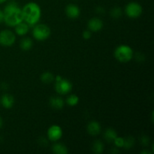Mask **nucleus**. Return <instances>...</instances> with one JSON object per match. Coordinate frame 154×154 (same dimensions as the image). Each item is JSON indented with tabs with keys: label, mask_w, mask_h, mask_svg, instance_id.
<instances>
[{
	"label": "nucleus",
	"mask_w": 154,
	"mask_h": 154,
	"mask_svg": "<svg viewBox=\"0 0 154 154\" xmlns=\"http://www.w3.org/2000/svg\"><path fill=\"white\" fill-rule=\"evenodd\" d=\"M79 102V98L77 95L72 94L69 96H68V98L66 99V103L68 105L71 107H74L75 105H77Z\"/></svg>",
	"instance_id": "nucleus-20"
},
{
	"label": "nucleus",
	"mask_w": 154,
	"mask_h": 154,
	"mask_svg": "<svg viewBox=\"0 0 154 154\" xmlns=\"http://www.w3.org/2000/svg\"><path fill=\"white\" fill-rule=\"evenodd\" d=\"M134 144H135V139L132 136H129L124 138V144L123 147H124L126 150H129L133 147Z\"/></svg>",
	"instance_id": "nucleus-22"
},
{
	"label": "nucleus",
	"mask_w": 154,
	"mask_h": 154,
	"mask_svg": "<svg viewBox=\"0 0 154 154\" xmlns=\"http://www.w3.org/2000/svg\"><path fill=\"white\" fill-rule=\"evenodd\" d=\"M33 42L31 38H25L22 39L20 43V47L23 51H29L32 48Z\"/></svg>",
	"instance_id": "nucleus-18"
},
{
	"label": "nucleus",
	"mask_w": 154,
	"mask_h": 154,
	"mask_svg": "<svg viewBox=\"0 0 154 154\" xmlns=\"http://www.w3.org/2000/svg\"><path fill=\"white\" fill-rule=\"evenodd\" d=\"M96 12H97L98 14H103L104 12H105V9L103 8L102 7H98L97 8H96Z\"/></svg>",
	"instance_id": "nucleus-27"
},
{
	"label": "nucleus",
	"mask_w": 154,
	"mask_h": 154,
	"mask_svg": "<svg viewBox=\"0 0 154 154\" xmlns=\"http://www.w3.org/2000/svg\"><path fill=\"white\" fill-rule=\"evenodd\" d=\"M66 14L70 19H76L79 17L81 14V10L79 7L75 4H69L66 8Z\"/></svg>",
	"instance_id": "nucleus-10"
},
{
	"label": "nucleus",
	"mask_w": 154,
	"mask_h": 154,
	"mask_svg": "<svg viewBox=\"0 0 154 154\" xmlns=\"http://www.w3.org/2000/svg\"><path fill=\"white\" fill-rule=\"evenodd\" d=\"M110 14L113 18L118 19V18L121 17L122 14H123V11L120 7H114L111 9Z\"/></svg>",
	"instance_id": "nucleus-21"
},
{
	"label": "nucleus",
	"mask_w": 154,
	"mask_h": 154,
	"mask_svg": "<svg viewBox=\"0 0 154 154\" xmlns=\"http://www.w3.org/2000/svg\"><path fill=\"white\" fill-rule=\"evenodd\" d=\"M51 29L46 24H35L32 29L33 37L39 42L47 40L51 35Z\"/></svg>",
	"instance_id": "nucleus-5"
},
{
	"label": "nucleus",
	"mask_w": 154,
	"mask_h": 154,
	"mask_svg": "<svg viewBox=\"0 0 154 154\" xmlns=\"http://www.w3.org/2000/svg\"><path fill=\"white\" fill-rule=\"evenodd\" d=\"M3 12L4 22L8 26L14 27L18 23L23 21L22 9L20 8L16 2L11 1L8 3L5 7Z\"/></svg>",
	"instance_id": "nucleus-1"
},
{
	"label": "nucleus",
	"mask_w": 154,
	"mask_h": 154,
	"mask_svg": "<svg viewBox=\"0 0 154 154\" xmlns=\"http://www.w3.org/2000/svg\"><path fill=\"white\" fill-rule=\"evenodd\" d=\"M4 22V12L0 9V23Z\"/></svg>",
	"instance_id": "nucleus-26"
},
{
	"label": "nucleus",
	"mask_w": 154,
	"mask_h": 154,
	"mask_svg": "<svg viewBox=\"0 0 154 154\" xmlns=\"http://www.w3.org/2000/svg\"><path fill=\"white\" fill-rule=\"evenodd\" d=\"M55 90L58 94H69L72 90V84L70 81L62 78L60 75L55 77Z\"/></svg>",
	"instance_id": "nucleus-4"
},
{
	"label": "nucleus",
	"mask_w": 154,
	"mask_h": 154,
	"mask_svg": "<svg viewBox=\"0 0 154 154\" xmlns=\"http://www.w3.org/2000/svg\"><path fill=\"white\" fill-rule=\"evenodd\" d=\"M8 0H0V4H3V3L6 2Z\"/></svg>",
	"instance_id": "nucleus-29"
},
{
	"label": "nucleus",
	"mask_w": 154,
	"mask_h": 154,
	"mask_svg": "<svg viewBox=\"0 0 154 154\" xmlns=\"http://www.w3.org/2000/svg\"><path fill=\"white\" fill-rule=\"evenodd\" d=\"M91 37H92V32L90 31V30L89 29L85 30V31L83 32V38H84V39H86V40H89Z\"/></svg>",
	"instance_id": "nucleus-24"
},
{
	"label": "nucleus",
	"mask_w": 154,
	"mask_h": 154,
	"mask_svg": "<svg viewBox=\"0 0 154 154\" xmlns=\"http://www.w3.org/2000/svg\"><path fill=\"white\" fill-rule=\"evenodd\" d=\"M143 12V8L139 3L136 2H131L126 5L125 8V13L128 17L132 19L138 18Z\"/></svg>",
	"instance_id": "nucleus-6"
},
{
	"label": "nucleus",
	"mask_w": 154,
	"mask_h": 154,
	"mask_svg": "<svg viewBox=\"0 0 154 154\" xmlns=\"http://www.w3.org/2000/svg\"><path fill=\"white\" fill-rule=\"evenodd\" d=\"M23 20L29 26H35L40 20L42 16V10L37 3L28 2L22 9Z\"/></svg>",
	"instance_id": "nucleus-2"
},
{
	"label": "nucleus",
	"mask_w": 154,
	"mask_h": 154,
	"mask_svg": "<svg viewBox=\"0 0 154 154\" xmlns=\"http://www.w3.org/2000/svg\"><path fill=\"white\" fill-rule=\"evenodd\" d=\"M16 35L13 32L5 29L0 32V45L4 47H11L14 44Z\"/></svg>",
	"instance_id": "nucleus-7"
},
{
	"label": "nucleus",
	"mask_w": 154,
	"mask_h": 154,
	"mask_svg": "<svg viewBox=\"0 0 154 154\" xmlns=\"http://www.w3.org/2000/svg\"><path fill=\"white\" fill-rule=\"evenodd\" d=\"M15 32L17 35L20 36H23L27 34V32H29V26L25 22H21L20 23H18L17 25L15 26Z\"/></svg>",
	"instance_id": "nucleus-14"
},
{
	"label": "nucleus",
	"mask_w": 154,
	"mask_h": 154,
	"mask_svg": "<svg viewBox=\"0 0 154 154\" xmlns=\"http://www.w3.org/2000/svg\"><path fill=\"white\" fill-rule=\"evenodd\" d=\"M87 132L90 134L92 136H96V135H99L101 132V125L99 122L97 121H91L88 123L87 125Z\"/></svg>",
	"instance_id": "nucleus-11"
},
{
	"label": "nucleus",
	"mask_w": 154,
	"mask_h": 154,
	"mask_svg": "<svg viewBox=\"0 0 154 154\" xmlns=\"http://www.w3.org/2000/svg\"><path fill=\"white\" fill-rule=\"evenodd\" d=\"M50 105L55 110H60L64 107V100L60 96H53L50 99Z\"/></svg>",
	"instance_id": "nucleus-13"
},
{
	"label": "nucleus",
	"mask_w": 154,
	"mask_h": 154,
	"mask_svg": "<svg viewBox=\"0 0 154 154\" xmlns=\"http://www.w3.org/2000/svg\"><path fill=\"white\" fill-rule=\"evenodd\" d=\"M41 81H42V83L46 84H50L52 82H54V80H55V76L54 75V74H52L50 72H45L41 75Z\"/></svg>",
	"instance_id": "nucleus-17"
},
{
	"label": "nucleus",
	"mask_w": 154,
	"mask_h": 154,
	"mask_svg": "<svg viewBox=\"0 0 154 154\" xmlns=\"http://www.w3.org/2000/svg\"><path fill=\"white\" fill-rule=\"evenodd\" d=\"M103 26L104 24L102 20L98 17L92 18L88 21V23H87L88 29L91 32H94L100 31L103 28Z\"/></svg>",
	"instance_id": "nucleus-9"
},
{
	"label": "nucleus",
	"mask_w": 154,
	"mask_h": 154,
	"mask_svg": "<svg viewBox=\"0 0 154 154\" xmlns=\"http://www.w3.org/2000/svg\"><path fill=\"white\" fill-rule=\"evenodd\" d=\"M133 50L127 45H119L114 51V57L120 63H128L133 58Z\"/></svg>",
	"instance_id": "nucleus-3"
},
{
	"label": "nucleus",
	"mask_w": 154,
	"mask_h": 154,
	"mask_svg": "<svg viewBox=\"0 0 154 154\" xmlns=\"http://www.w3.org/2000/svg\"><path fill=\"white\" fill-rule=\"evenodd\" d=\"M113 142L114 143V145H115L116 147H119V148H122V147H123V144H124V138L117 136V138L114 140Z\"/></svg>",
	"instance_id": "nucleus-23"
},
{
	"label": "nucleus",
	"mask_w": 154,
	"mask_h": 154,
	"mask_svg": "<svg viewBox=\"0 0 154 154\" xmlns=\"http://www.w3.org/2000/svg\"><path fill=\"white\" fill-rule=\"evenodd\" d=\"M63 135V129L58 125H52L51 126H50L47 132L48 139L53 142H56L61 139Z\"/></svg>",
	"instance_id": "nucleus-8"
},
{
	"label": "nucleus",
	"mask_w": 154,
	"mask_h": 154,
	"mask_svg": "<svg viewBox=\"0 0 154 154\" xmlns=\"http://www.w3.org/2000/svg\"><path fill=\"white\" fill-rule=\"evenodd\" d=\"M51 150L56 154H67L69 153V150L66 145L57 141L53 144Z\"/></svg>",
	"instance_id": "nucleus-15"
},
{
	"label": "nucleus",
	"mask_w": 154,
	"mask_h": 154,
	"mask_svg": "<svg viewBox=\"0 0 154 154\" xmlns=\"http://www.w3.org/2000/svg\"><path fill=\"white\" fill-rule=\"evenodd\" d=\"M0 102H1L3 108H6V109H10L14 105V99L11 95L6 93L1 97Z\"/></svg>",
	"instance_id": "nucleus-12"
},
{
	"label": "nucleus",
	"mask_w": 154,
	"mask_h": 154,
	"mask_svg": "<svg viewBox=\"0 0 154 154\" xmlns=\"http://www.w3.org/2000/svg\"><path fill=\"white\" fill-rule=\"evenodd\" d=\"M2 126H3V120H2V118L0 117V129L2 127Z\"/></svg>",
	"instance_id": "nucleus-28"
},
{
	"label": "nucleus",
	"mask_w": 154,
	"mask_h": 154,
	"mask_svg": "<svg viewBox=\"0 0 154 154\" xmlns=\"http://www.w3.org/2000/svg\"><path fill=\"white\" fill-rule=\"evenodd\" d=\"M104 144L100 141V140H96L94 143L93 144V151L96 154L102 153L104 151Z\"/></svg>",
	"instance_id": "nucleus-19"
},
{
	"label": "nucleus",
	"mask_w": 154,
	"mask_h": 154,
	"mask_svg": "<svg viewBox=\"0 0 154 154\" xmlns=\"http://www.w3.org/2000/svg\"><path fill=\"white\" fill-rule=\"evenodd\" d=\"M149 141H150V139H149L148 137L143 136L142 138H141V144H142L143 145H145V146L148 145Z\"/></svg>",
	"instance_id": "nucleus-25"
},
{
	"label": "nucleus",
	"mask_w": 154,
	"mask_h": 154,
	"mask_svg": "<svg viewBox=\"0 0 154 154\" xmlns=\"http://www.w3.org/2000/svg\"><path fill=\"white\" fill-rule=\"evenodd\" d=\"M117 135V132H116L115 129H112V128H108L105 130V133H104V138L108 142H113L114 140L115 139Z\"/></svg>",
	"instance_id": "nucleus-16"
}]
</instances>
